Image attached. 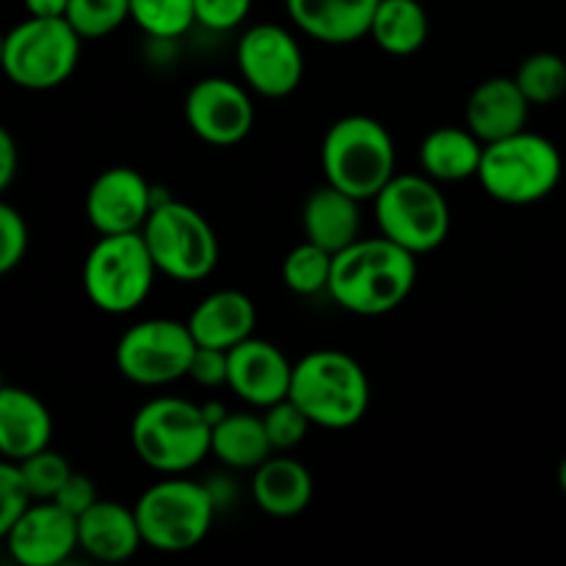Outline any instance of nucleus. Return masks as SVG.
<instances>
[{
    "label": "nucleus",
    "instance_id": "nucleus-24",
    "mask_svg": "<svg viewBox=\"0 0 566 566\" xmlns=\"http://www.w3.org/2000/svg\"><path fill=\"white\" fill-rule=\"evenodd\" d=\"M486 144L464 127H437L420 142L418 158L423 175L437 182H462L479 177Z\"/></svg>",
    "mask_w": 566,
    "mask_h": 566
},
{
    "label": "nucleus",
    "instance_id": "nucleus-13",
    "mask_svg": "<svg viewBox=\"0 0 566 566\" xmlns=\"http://www.w3.org/2000/svg\"><path fill=\"white\" fill-rule=\"evenodd\" d=\"M186 122L210 147H232L252 133V97L230 77H202L186 94Z\"/></svg>",
    "mask_w": 566,
    "mask_h": 566
},
{
    "label": "nucleus",
    "instance_id": "nucleus-33",
    "mask_svg": "<svg viewBox=\"0 0 566 566\" xmlns=\"http://www.w3.org/2000/svg\"><path fill=\"white\" fill-rule=\"evenodd\" d=\"M31 503L33 495L28 492L20 464L3 459L0 464V534H6L31 509Z\"/></svg>",
    "mask_w": 566,
    "mask_h": 566
},
{
    "label": "nucleus",
    "instance_id": "nucleus-19",
    "mask_svg": "<svg viewBox=\"0 0 566 566\" xmlns=\"http://www.w3.org/2000/svg\"><path fill=\"white\" fill-rule=\"evenodd\" d=\"M77 542L94 562H127L144 545L136 509H127L116 501H97L77 517Z\"/></svg>",
    "mask_w": 566,
    "mask_h": 566
},
{
    "label": "nucleus",
    "instance_id": "nucleus-31",
    "mask_svg": "<svg viewBox=\"0 0 566 566\" xmlns=\"http://www.w3.org/2000/svg\"><path fill=\"white\" fill-rule=\"evenodd\" d=\"M17 464H20L22 479H25V486L33 495V501H53L61 492V486L66 484V479L75 473L70 468V462L61 453L50 451V448H44V451L33 453V457L22 459Z\"/></svg>",
    "mask_w": 566,
    "mask_h": 566
},
{
    "label": "nucleus",
    "instance_id": "nucleus-10",
    "mask_svg": "<svg viewBox=\"0 0 566 566\" xmlns=\"http://www.w3.org/2000/svg\"><path fill=\"white\" fill-rule=\"evenodd\" d=\"M158 274L177 282H199L219 265V238L197 208L177 199L155 205L142 230Z\"/></svg>",
    "mask_w": 566,
    "mask_h": 566
},
{
    "label": "nucleus",
    "instance_id": "nucleus-40",
    "mask_svg": "<svg viewBox=\"0 0 566 566\" xmlns=\"http://www.w3.org/2000/svg\"><path fill=\"white\" fill-rule=\"evenodd\" d=\"M558 484H562V490L566 492V459L562 462V468H558Z\"/></svg>",
    "mask_w": 566,
    "mask_h": 566
},
{
    "label": "nucleus",
    "instance_id": "nucleus-27",
    "mask_svg": "<svg viewBox=\"0 0 566 566\" xmlns=\"http://www.w3.org/2000/svg\"><path fill=\"white\" fill-rule=\"evenodd\" d=\"M332 263H335V254L304 238V243L293 247L282 260V282L298 296H315L321 291H329Z\"/></svg>",
    "mask_w": 566,
    "mask_h": 566
},
{
    "label": "nucleus",
    "instance_id": "nucleus-5",
    "mask_svg": "<svg viewBox=\"0 0 566 566\" xmlns=\"http://www.w3.org/2000/svg\"><path fill=\"white\" fill-rule=\"evenodd\" d=\"M144 545L158 553H188L202 545L216 517V495L208 484L166 475L136 501Z\"/></svg>",
    "mask_w": 566,
    "mask_h": 566
},
{
    "label": "nucleus",
    "instance_id": "nucleus-28",
    "mask_svg": "<svg viewBox=\"0 0 566 566\" xmlns=\"http://www.w3.org/2000/svg\"><path fill=\"white\" fill-rule=\"evenodd\" d=\"M531 105H553L566 92V61L558 53L542 50L523 59L514 75Z\"/></svg>",
    "mask_w": 566,
    "mask_h": 566
},
{
    "label": "nucleus",
    "instance_id": "nucleus-8",
    "mask_svg": "<svg viewBox=\"0 0 566 566\" xmlns=\"http://www.w3.org/2000/svg\"><path fill=\"white\" fill-rule=\"evenodd\" d=\"M155 265L142 232L99 235L83 263V291L88 302L108 315H127L153 293Z\"/></svg>",
    "mask_w": 566,
    "mask_h": 566
},
{
    "label": "nucleus",
    "instance_id": "nucleus-12",
    "mask_svg": "<svg viewBox=\"0 0 566 566\" xmlns=\"http://www.w3.org/2000/svg\"><path fill=\"white\" fill-rule=\"evenodd\" d=\"M238 72L260 97L282 99L304 81V53L298 39L276 22L252 25L238 42Z\"/></svg>",
    "mask_w": 566,
    "mask_h": 566
},
{
    "label": "nucleus",
    "instance_id": "nucleus-3",
    "mask_svg": "<svg viewBox=\"0 0 566 566\" xmlns=\"http://www.w3.org/2000/svg\"><path fill=\"white\" fill-rule=\"evenodd\" d=\"M291 401L318 429L343 431L357 426L370 407V381L363 365L337 348H318L293 363Z\"/></svg>",
    "mask_w": 566,
    "mask_h": 566
},
{
    "label": "nucleus",
    "instance_id": "nucleus-35",
    "mask_svg": "<svg viewBox=\"0 0 566 566\" xmlns=\"http://www.w3.org/2000/svg\"><path fill=\"white\" fill-rule=\"evenodd\" d=\"M252 0H197V22L208 31H232L243 25Z\"/></svg>",
    "mask_w": 566,
    "mask_h": 566
},
{
    "label": "nucleus",
    "instance_id": "nucleus-2",
    "mask_svg": "<svg viewBox=\"0 0 566 566\" xmlns=\"http://www.w3.org/2000/svg\"><path fill=\"white\" fill-rule=\"evenodd\" d=\"M213 426L188 398L158 396L144 403L130 423L136 457L160 475H186L210 453Z\"/></svg>",
    "mask_w": 566,
    "mask_h": 566
},
{
    "label": "nucleus",
    "instance_id": "nucleus-32",
    "mask_svg": "<svg viewBox=\"0 0 566 566\" xmlns=\"http://www.w3.org/2000/svg\"><path fill=\"white\" fill-rule=\"evenodd\" d=\"M265 431H269V440L274 446L276 453H287L296 446H302L304 437H307L313 420L302 412L296 401L291 398H282V401L271 403L269 409H263Z\"/></svg>",
    "mask_w": 566,
    "mask_h": 566
},
{
    "label": "nucleus",
    "instance_id": "nucleus-21",
    "mask_svg": "<svg viewBox=\"0 0 566 566\" xmlns=\"http://www.w3.org/2000/svg\"><path fill=\"white\" fill-rule=\"evenodd\" d=\"M53 418L39 396L22 387L6 385L0 390V453L11 462L33 457L50 448Z\"/></svg>",
    "mask_w": 566,
    "mask_h": 566
},
{
    "label": "nucleus",
    "instance_id": "nucleus-39",
    "mask_svg": "<svg viewBox=\"0 0 566 566\" xmlns=\"http://www.w3.org/2000/svg\"><path fill=\"white\" fill-rule=\"evenodd\" d=\"M31 17H66L70 0H22Z\"/></svg>",
    "mask_w": 566,
    "mask_h": 566
},
{
    "label": "nucleus",
    "instance_id": "nucleus-26",
    "mask_svg": "<svg viewBox=\"0 0 566 566\" xmlns=\"http://www.w3.org/2000/svg\"><path fill=\"white\" fill-rule=\"evenodd\" d=\"M370 39L396 59L418 53L429 39V14L423 3L420 0H379Z\"/></svg>",
    "mask_w": 566,
    "mask_h": 566
},
{
    "label": "nucleus",
    "instance_id": "nucleus-25",
    "mask_svg": "<svg viewBox=\"0 0 566 566\" xmlns=\"http://www.w3.org/2000/svg\"><path fill=\"white\" fill-rule=\"evenodd\" d=\"M210 453L232 470H258L276 451L265 431L263 415L227 412L213 426Z\"/></svg>",
    "mask_w": 566,
    "mask_h": 566
},
{
    "label": "nucleus",
    "instance_id": "nucleus-18",
    "mask_svg": "<svg viewBox=\"0 0 566 566\" xmlns=\"http://www.w3.org/2000/svg\"><path fill=\"white\" fill-rule=\"evenodd\" d=\"M531 103L514 77H486L470 92L464 122L484 144L514 136L528 125Z\"/></svg>",
    "mask_w": 566,
    "mask_h": 566
},
{
    "label": "nucleus",
    "instance_id": "nucleus-7",
    "mask_svg": "<svg viewBox=\"0 0 566 566\" xmlns=\"http://www.w3.org/2000/svg\"><path fill=\"white\" fill-rule=\"evenodd\" d=\"M562 171V153L551 138L520 130L486 144L475 180L497 202L534 205L556 191Z\"/></svg>",
    "mask_w": 566,
    "mask_h": 566
},
{
    "label": "nucleus",
    "instance_id": "nucleus-38",
    "mask_svg": "<svg viewBox=\"0 0 566 566\" xmlns=\"http://www.w3.org/2000/svg\"><path fill=\"white\" fill-rule=\"evenodd\" d=\"M17 166H20V153H17V142L9 130H0V191L14 182Z\"/></svg>",
    "mask_w": 566,
    "mask_h": 566
},
{
    "label": "nucleus",
    "instance_id": "nucleus-29",
    "mask_svg": "<svg viewBox=\"0 0 566 566\" xmlns=\"http://www.w3.org/2000/svg\"><path fill=\"white\" fill-rule=\"evenodd\" d=\"M130 20L147 36L177 39L197 25V0H130Z\"/></svg>",
    "mask_w": 566,
    "mask_h": 566
},
{
    "label": "nucleus",
    "instance_id": "nucleus-14",
    "mask_svg": "<svg viewBox=\"0 0 566 566\" xmlns=\"http://www.w3.org/2000/svg\"><path fill=\"white\" fill-rule=\"evenodd\" d=\"M158 188L130 166H111L99 171L86 191V219L99 235L142 232L155 210Z\"/></svg>",
    "mask_w": 566,
    "mask_h": 566
},
{
    "label": "nucleus",
    "instance_id": "nucleus-17",
    "mask_svg": "<svg viewBox=\"0 0 566 566\" xmlns=\"http://www.w3.org/2000/svg\"><path fill=\"white\" fill-rule=\"evenodd\" d=\"M291 22L321 44H352L370 36L379 0H285Z\"/></svg>",
    "mask_w": 566,
    "mask_h": 566
},
{
    "label": "nucleus",
    "instance_id": "nucleus-22",
    "mask_svg": "<svg viewBox=\"0 0 566 566\" xmlns=\"http://www.w3.org/2000/svg\"><path fill=\"white\" fill-rule=\"evenodd\" d=\"M302 230L307 241L318 243L326 252H343L354 241H359V230H363L359 199L340 191L332 182H324L304 202Z\"/></svg>",
    "mask_w": 566,
    "mask_h": 566
},
{
    "label": "nucleus",
    "instance_id": "nucleus-15",
    "mask_svg": "<svg viewBox=\"0 0 566 566\" xmlns=\"http://www.w3.org/2000/svg\"><path fill=\"white\" fill-rule=\"evenodd\" d=\"M3 539L20 566H59L81 547L77 517L55 501H33Z\"/></svg>",
    "mask_w": 566,
    "mask_h": 566
},
{
    "label": "nucleus",
    "instance_id": "nucleus-20",
    "mask_svg": "<svg viewBox=\"0 0 566 566\" xmlns=\"http://www.w3.org/2000/svg\"><path fill=\"white\" fill-rule=\"evenodd\" d=\"M254 326H258L254 302L235 287L208 293L188 315V329L193 340L199 346L224 348V352L252 337Z\"/></svg>",
    "mask_w": 566,
    "mask_h": 566
},
{
    "label": "nucleus",
    "instance_id": "nucleus-6",
    "mask_svg": "<svg viewBox=\"0 0 566 566\" xmlns=\"http://www.w3.org/2000/svg\"><path fill=\"white\" fill-rule=\"evenodd\" d=\"M83 36L66 17H31L17 22L3 39L0 64L14 86L48 92L75 72Z\"/></svg>",
    "mask_w": 566,
    "mask_h": 566
},
{
    "label": "nucleus",
    "instance_id": "nucleus-16",
    "mask_svg": "<svg viewBox=\"0 0 566 566\" xmlns=\"http://www.w3.org/2000/svg\"><path fill=\"white\" fill-rule=\"evenodd\" d=\"M293 363L280 346L263 337H247L230 348V374L227 387L232 396L254 409H269L291 392Z\"/></svg>",
    "mask_w": 566,
    "mask_h": 566
},
{
    "label": "nucleus",
    "instance_id": "nucleus-37",
    "mask_svg": "<svg viewBox=\"0 0 566 566\" xmlns=\"http://www.w3.org/2000/svg\"><path fill=\"white\" fill-rule=\"evenodd\" d=\"M53 501L59 503V506H64L70 514L81 517L88 506H94V503L99 501V495H97V486H94V481L88 479V475L72 473Z\"/></svg>",
    "mask_w": 566,
    "mask_h": 566
},
{
    "label": "nucleus",
    "instance_id": "nucleus-9",
    "mask_svg": "<svg viewBox=\"0 0 566 566\" xmlns=\"http://www.w3.org/2000/svg\"><path fill=\"white\" fill-rule=\"evenodd\" d=\"M376 202L379 232L412 254H429L451 232V208L440 182L429 175H396L381 188Z\"/></svg>",
    "mask_w": 566,
    "mask_h": 566
},
{
    "label": "nucleus",
    "instance_id": "nucleus-4",
    "mask_svg": "<svg viewBox=\"0 0 566 566\" xmlns=\"http://www.w3.org/2000/svg\"><path fill=\"white\" fill-rule=\"evenodd\" d=\"M321 169L326 182L359 202L376 199L398 175L390 130L374 116H343L326 130L321 144Z\"/></svg>",
    "mask_w": 566,
    "mask_h": 566
},
{
    "label": "nucleus",
    "instance_id": "nucleus-1",
    "mask_svg": "<svg viewBox=\"0 0 566 566\" xmlns=\"http://www.w3.org/2000/svg\"><path fill=\"white\" fill-rule=\"evenodd\" d=\"M418 282V254L379 232L335 254L329 296L346 313L374 318L401 307Z\"/></svg>",
    "mask_w": 566,
    "mask_h": 566
},
{
    "label": "nucleus",
    "instance_id": "nucleus-30",
    "mask_svg": "<svg viewBox=\"0 0 566 566\" xmlns=\"http://www.w3.org/2000/svg\"><path fill=\"white\" fill-rule=\"evenodd\" d=\"M66 20L86 39H105L130 20V0H70Z\"/></svg>",
    "mask_w": 566,
    "mask_h": 566
},
{
    "label": "nucleus",
    "instance_id": "nucleus-23",
    "mask_svg": "<svg viewBox=\"0 0 566 566\" xmlns=\"http://www.w3.org/2000/svg\"><path fill=\"white\" fill-rule=\"evenodd\" d=\"M313 473L291 457H271L252 470V501L269 517H296L313 503Z\"/></svg>",
    "mask_w": 566,
    "mask_h": 566
},
{
    "label": "nucleus",
    "instance_id": "nucleus-36",
    "mask_svg": "<svg viewBox=\"0 0 566 566\" xmlns=\"http://www.w3.org/2000/svg\"><path fill=\"white\" fill-rule=\"evenodd\" d=\"M227 374H230V352L197 346L191 368H188V379L202 387H227Z\"/></svg>",
    "mask_w": 566,
    "mask_h": 566
},
{
    "label": "nucleus",
    "instance_id": "nucleus-34",
    "mask_svg": "<svg viewBox=\"0 0 566 566\" xmlns=\"http://www.w3.org/2000/svg\"><path fill=\"white\" fill-rule=\"evenodd\" d=\"M28 224L20 210L0 202V274H11L28 254Z\"/></svg>",
    "mask_w": 566,
    "mask_h": 566
},
{
    "label": "nucleus",
    "instance_id": "nucleus-11",
    "mask_svg": "<svg viewBox=\"0 0 566 566\" xmlns=\"http://www.w3.org/2000/svg\"><path fill=\"white\" fill-rule=\"evenodd\" d=\"M197 346L188 321H138L116 343V368L133 385L166 387L188 379Z\"/></svg>",
    "mask_w": 566,
    "mask_h": 566
}]
</instances>
